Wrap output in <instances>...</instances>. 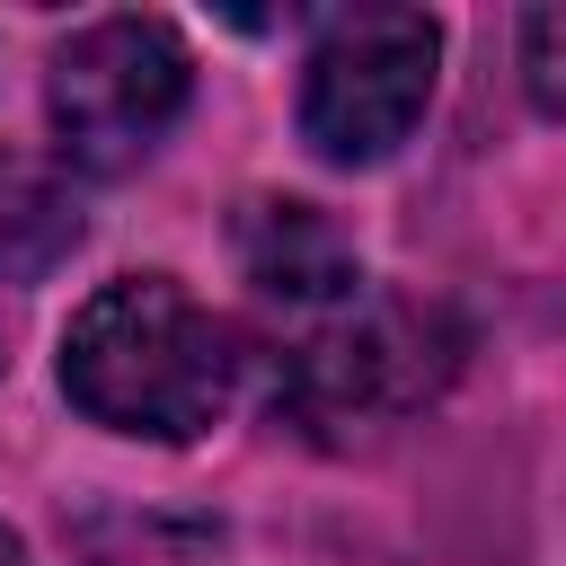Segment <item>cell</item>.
I'll list each match as a JSON object with an SVG mask.
<instances>
[{
	"instance_id": "cell-2",
	"label": "cell",
	"mask_w": 566,
	"mask_h": 566,
	"mask_svg": "<svg viewBox=\"0 0 566 566\" xmlns=\"http://www.w3.org/2000/svg\"><path fill=\"white\" fill-rule=\"evenodd\" d=\"M460 371V327L433 301H398V292H354L345 310H327L292 354H283V407L318 433H354V424H398L416 407L442 398V380Z\"/></svg>"
},
{
	"instance_id": "cell-3",
	"label": "cell",
	"mask_w": 566,
	"mask_h": 566,
	"mask_svg": "<svg viewBox=\"0 0 566 566\" xmlns=\"http://www.w3.org/2000/svg\"><path fill=\"white\" fill-rule=\"evenodd\" d=\"M186 97H195V53L168 18H142V9L88 18L44 71L62 168H88V177H124L133 159H150L159 133L186 115Z\"/></svg>"
},
{
	"instance_id": "cell-6",
	"label": "cell",
	"mask_w": 566,
	"mask_h": 566,
	"mask_svg": "<svg viewBox=\"0 0 566 566\" xmlns=\"http://www.w3.org/2000/svg\"><path fill=\"white\" fill-rule=\"evenodd\" d=\"M80 248V195L62 168L27 159V150H0V283H27L44 274L53 256Z\"/></svg>"
},
{
	"instance_id": "cell-7",
	"label": "cell",
	"mask_w": 566,
	"mask_h": 566,
	"mask_svg": "<svg viewBox=\"0 0 566 566\" xmlns=\"http://www.w3.org/2000/svg\"><path fill=\"white\" fill-rule=\"evenodd\" d=\"M522 62H531V97L557 115V9H531L522 18Z\"/></svg>"
},
{
	"instance_id": "cell-1",
	"label": "cell",
	"mask_w": 566,
	"mask_h": 566,
	"mask_svg": "<svg viewBox=\"0 0 566 566\" xmlns=\"http://www.w3.org/2000/svg\"><path fill=\"white\" fill-rule=\"evenodd\" d=\"M239 336L177 274H115L62 327V398L133 442H195L230 416Z\"/></svg>"
},
{
	"instance_id": "cell-8",
	"label": "cell",
	"mask_w": 566,
	"mask_h": 566,
	"mask_svg": "<svg viewBox=\"0 0 566 566\" xmlns=\"http://www.w3.org/2000/svg\"><path fill=\"white\" fill-rule=\"evenodd\" d=\"M0 566H27V539H18L9 522H0Z\"/></svg>"
},
{
	"instance_id": "cell-5",
	"label": "cell",
	"mask_w": 566,
	"mask_h": 566,
	"mask_svg": "<svg viewBox=\"0 0 566 566\" xmlns=\"http://www.w3.org/2000/svg\"><path fill=\"white\" fill-rule=\"evenodd\" d=\"M230 248H239V274L283 301V310H345L363 292V256L354 239L318 212V203H292V195H248L239 221H230Z\"/></svg>"
},
{
	"instance_id": "cell-4",
	"label": "cell",
	"mask_w": 566,
	"mask_h": 566,
	"mask_svg": "<svg viewBox=\"0 0 566 566\" xmlns=\"http://www.w3.org/2000/svg\"><path fill=\"white\" fill-rule=\"evenodd\" d=\"M442 27L424 9H336L301 62V142L327 168H380L433 106Z\"/></svg>"
}]
</instances>
